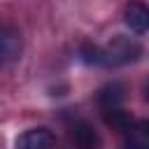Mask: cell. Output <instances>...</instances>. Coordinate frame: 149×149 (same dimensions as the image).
Listing matches in <instances>:
<instances>
[{"label":"cell","instance_id":"cell-1","mask_svg":"<svg viewBox=\"0 0 149 149\" xmlns=\"http://www.w3.org/2000/svg\"><path fill=\"white\" fill-rule=\"evenodd\" d=\"M144 49L135 37H126V35H114L109 40V44L102 49L105 56V65L107 68H119V65H128V63H137L142 58Z\"/></svg>","mask_w":149,"mask_h":149},{"label":"cell","instance_id":"cell-2","mask_svg":"<svg viewBox=\"0 0 149 149\" xmlns=\"http://www.w3.org/2000/svg\"><path fill=\"white\" fill-rule=\"evenodd\" d=\"M21 33L12 26H0V68L14 63L21 56Z\"/></svg>","mask_w":149,"mask_h":149},{"label":"cell","instance_id":"cell-3","mask_svg":"<svg viewBox=\"0 0 149 149\" xmlns=\"http://www.w3.org/2000/svg\"><path fill=\"white\" fill-rule=\"evenodd\" d=\"M70 142L74 149H100V137L95 128L86 121H74L70 128Z\"/></svg>","mask_w":149,"mask_h":149},{"label":"cell","instance_id":"cell-4","mask_svg":"<svg viewBox=\"0 0 149 149\" xmlns=\"http://www.w3.org/2000/svg\"><path fill=\"white\" fill-rule=\"evenodd\" d=\"M16 149H54V133L49 128H30L19 135Z\"/></svg>","mask_w":149,"mask_h":149},{"label":"cell","instance_id":"cell-5","mask_svg":"<svg viewBox=\"0 0 149 149\" xmlns=\"http://www.w3.org/2000/svg\"><path fill=\"white\" fill-rule=\"evenodd\" d=\"M123 21H126V26H128L133 33L142 35V33H147V28H149V12H147V7H144L140 0H133V2H128L126 9H123Z\"/></svg>","mask_w":149,"mask_h":149},{"label":"cell","instance_id":"cell-6","mask_svg":"<svg viewBox=\"0 0 149 149\" xmlns=\"http://www.w3.org/2000/svg\"><path fill=\"white\" fill-rule=\"evenodd\" d=\"M123 100H126V86H123L121 81H109V84H105V86L98 91V102H100L102 112H105V109H116V107H121Z\"/></svg>","mask_w":149,"mask_h":149},{"label":"cell","instance_id":"cell-7","mask_svg":"<svg viewBox=\"0 0 149 149\" xmlns=\"http://www.w3.org/2000/svg\"><path fill=\"white\" fill-rule=\"evenodd\" d=\"M126 149H149V123L147 121H133V126L126 130Z\"/></svg>","mask_w":149,"mask_h":149},{"label":"cell","instance_id":"cell-8","mask_svg":"<svg viewBox=\"0 0 149 149\" xmlns=\"http://www.w3.org/2000/svg\"><path fill=\"white\" fill-rule=\"evenodd\" d=\"M102 116H105V123H107V126H112L114 130H121V133H126V130L133 126V121H135L133 114L126 112V109H121V107H116V109H105Z\"/></svg>","mask_w":149,"mask_h":149},{"label":"cell","instance_id":"cell-9","mask_svg":"<svg viewBox=\"0 0 149 149\" xmlns=\"http://www.w3.org/2000/svg\"><path fill=\"white\" fill-rule=\"evenodd\" d=\"M79 58H81L84 63H88V65H105L102 47H98V44H91V42L81 44V49H79Z\"/></svg>","mask_w":149,"mask_h":149}]
</instances>
